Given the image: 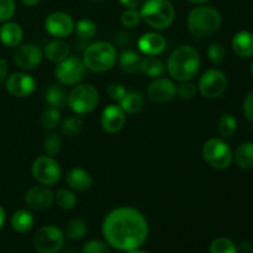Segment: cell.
Returning <instances> with one entry per match:
<instances>
[{
  "label": "cell",
  "instance_id": "obj_1",
  "mask_svg": "<svg viewBox=\"0 0 253 253\" xmlns=\"http://www.w3.org/2000/svg\"><path fill=\"white\" fill-rule=\"evenodd\" d=\"M101 234L109 246L128 252L143 246L150 234V225L145 215L136 208L119 207L105 215Z\"/></svg>",
  "mask_w": 253,
  "mask_h": 253
},
{
  "label": "cell",
  "instance_id": "obj_2",
  "mask_svg": "<svg viewBox=\"0 0 253 253\" xmlns=\"http://www.w3.org/2000/svg\"><path fill=\"white\" fill-rule=\"evenodd\" d=\"M200 63L202 61L199 52L190 44H182L168 57L166 69L174 81H193L199 73Z\"/></svg>",
  "mask_w": 253,
  "mask_h": 253
},
{
  "label": "cell",
  "instance_id": "obj_3",
  "mask_svg": "<svg viewBox=\"0 0 253 253\" xmlns=\"http://www.w3.org/2000/svg\"><path fill=\"white\" fill-rule=\"evenodd\" d=\"M222 24V16L212 6L198 5L190 10L187 17V27L195 37H207L215 34Z\"/></svg>",
  "mask_w": 253,
  "mask_h": 253
},
{
  "label": "cell",
  "instance_id": "obj_4",
  "mask_svg": "<svg viewBox=\"0 0 253 253\" xmlns=\"http://www.w3.org/2000/svg\"><path fill=\"white\" fill-rule=\"evenodd\" d=\"M118 57V51L111 42L96 41L84 49L82 61L89 71L94 73H104L115 66Z\"/></svg>",
  "mask_w": 253,
  "mask_h": 253
},
{
  "label": "cell",
  "instance_id": "obj_5",
  "mask_svg": "<svg viewBox=\"0 0 253 253\" xmlns=\"http://www.w3.org/2000/svg\"><path fill=\"white\" fill-rule=\"evenodd\" d=\"M141 19L156 31L170 27L175 17L174 6L169 0H146L141 4Z\"/></svg>",
  "mask_w": 253,
  "mask_h": 253
},
{
  "label": "cell",
  "instance_id": "obj_6",
  "mask_svg": "<svg viewBox=\"0 0 253 253\" xmlns=\"http://www.w3.org/2000/svg\"><path fill=\"white\" fill-rule=\"evenodd\" d=\"M99 91L91 84H77L68 93V104L76 115L82 116L90 114L99 104Z\"/></svg>",
  "mask_w": 253,
  "mask_h": 253
},
{
  "label": "cell",
  "instance_id": "obj_7",
  "mask_svg": "<svg viewBox=\"0 0 253 253\" xmlns=\"http://www.w3.org/2000/svg\"><path fill=\"white\" fill-rule=\"evenodd\" d=\"M205 162L215 169H227L234 162V153L225 140L214 137L204 143L202 150Z\"/></svg>",
  "mask_w": 253,
  "mask_h": 253
},
{
  "label": "cell",
  "instance_id": "obj_8",
  "mask_svg": "<svg viewBox=\"0 0 253 253\" xmlns=\"http://www.w3.org/2000/svg\"><path fill=\"white\" fill-rule=\"evenodd\" d=\"M31 173L39 184L52 187L61 180L62 168L54 157L44 155L40 156L32 162Z\"/></svg>",
  "mask_w": 253,
  "mask_h": 253
},
{
  "label": "cell",
  "instance_id": "obj_9",
  "mask_svg": "<svg viewBox=\"0 0 253 253\" xmlns=\"http://www.w3.org/2000/svg\"><path fill=\"white\" fill-rule=\"evenodd\" d=\"M64 232L54 225L40 227L34 236V247L37 253H58L64 246Z\"/></svg>",
  "mask_w": 253,
  "mask_h": 253
},
{
  "label": "cell",
  "instance_id": "obj_10",
  "mask_svg": "<svg viewBox=\"0 0 253 253\" xmlns=\"http://www.w3.org/2000/svg\"><path fill=\"white\" fill-rule=\"evenodd\" d=\"M85 71L86 68L82 58L68 56L66 59L57 63L54 68V77L62 85L73 86L83 81Z\"/></svg>",
  "mask_w": 253,
  "mask_h": 253
},
{
  "label": "cell",
  "instance_id": "obj_11",
  "mask_svg": "<svg viewBox=\"0 0 253 253\" xmlns=\"http://www.w3.org/2000/svg\"><path fill=\"white\" fill-rule=\"evenodd\" d=\"M227 88V77L221 69L211 68L205 71L198 82V90L207 99H216Z\"/></svg>",
  "mask_w": 253,
  "mask_h": 253
},
{
  "label": "cell",
  "instance_id": "obj_12",
  "mask_svg": "<svg viewBox=\"0 0 253 253\" xmlns=\"http://www.w3.org/2000/svg\"><path fill=\"white\" fill-rule=\"evenodd\" d=\"M14 63L22 71H32L41 64L43 51L36 43H20L14 52Z\"/></svg>",
  "mask_w": 253,
  "mask_h": 253
},
{
  "label": "cell",
  "instance_id": "obj_13",
  "mask_svg": "<svg viewBox=\"0 0 253 253\" xmlns=\"http://www.w3.org/2000/svg\"><path fill=\"white\" fill-rule=\"evenodd\" d=\"M73 17L64 11L51 12L44 19V30L54 39H66L74 31Z\"/></svg>",
  "mask_w": 253,
  "mask_h": 253
},
{
  "label": "cell",
  "instance_id": "obj_14",
  "mask_svg": "<svg viewBox=\"0 0 253 253\" xmlns=\"http://www.w3.org/2000/svg\"><path fill=\"white\" fill-rule=\"evenodd\" d=\"M147 96L152 103L162 105L172 101L177 96V85L174 82L166 77H158L150 83Z\"/></svg>",
  "mask_w": 253,
  "mask_h": 253
},
{
  "label": "cell",
  "instance_id": "obj_15",
  "mask_svg": "<svg viewBox=\"0 0 253 253\" xmlns=\"http://www.w3.org/2000/svg\"><path fill=\"white\" fill-rule=\"evenodd\" d=\"M6 90L15 98H26L36 90V79L25 72H16L6 78Z\"/></svg>",
  "mask_w": 253,
  "mask_h": 253
},
{
  "label": "cell",
  "instance_id": "obj_16",
  "mask_svg": "<svg viewBox=\"0 0 253 253\" xmlns=\"http://www.w3.org/2000/svg\"><path fill=\"white\" fill-rule=\"evenodd\" d=\"M24 200L30 209L44 211L54 203V193L46 185H34L25 193Z\"/></svg>",
  "mask_w": 253,
  "mask_h": 253
},
{
  "label": "cell",
  "instance_id": "obj_17",
  "mask_svg": "<svg viewBox=\"0 0 253 253\" xmlns=\"http://www.w3.org/2000/svg\"><path fill=\"white\" fill-rule=\"evenodd\" d=\"M126 123V113L120 105L110 104L101 113V127L108 133H118L124 128Z\"/></svg>",
  "mask_w": 253,
  "mask_h": 253
},
{
  "label": "cell",
  "instance_id": "obj_18",
  "mask_svg": "<svg viewBox=\"0 0 253 253\" xmlns=\"http://www.w3.org/2000/svg\"><path fill=\"white\" fill-rule=\"evenodd\" d=\"M166 46H167V41L163 35L155 31L146 32L137 41L138 49L145 56H158L165 51Z\"/></svg>",
  "mask_w": 253,
  "mask_h": 253
},
{
  "label": "cell",
  "instance_id": "obj_19",
  "mask_svg": "<svg viewBox=\"0 0 253 253\" xmlns=\"http://www.w3.org/2000/svg\"><path fill=\"white\" fill-rule=\"evenodd\" d=\"M66 183L73 192L83 193L93 187L94 179L88 170L82 167H76L67 173Z\"/></svg>",
  "mask_w": 253,
  "mask_h": 253
},
{
  "label": "cell",
  "instance_id": "obj_20",
  "mask_svg": "<svg viewBox=\"0 0 253 253\" xmlns=\"http://www.w3.org/2000/svg\"><path fill=\"white\" fill-rule=\"evenodd\" d=\"M24 30L17 22L6 21L0 27V42L9 48H14L21 43Z\"/></svg>",
  "mask_w": 253,
  "mask_h": 253
},
{
  "label": "cell",
  "instance_id": "obj_21",
  "mask_svg": "<svg viewBox=\"0 0 253 253\" xmlns=\"http://www.w3.org/2000/svg\"><path fill=\"white\" fill-rule=\"evenodd\" d=\"M231 46L237 56L250 58L253 56V34L247 30L236 32L232 37Z\"/></svg>",
  "mask_w": 253,
  "mask_h": 253
},
{
  "label": "cell",
  "instance_id": "obj_22",
  "mask_svg": "<svg viewBox=\"0 0 253 253\" xmlns=\"http://www.w3.org/2000/svg\"><path fill=\"white\" fill-rule=\"evenodd\" d=\"M42 51H43V57H46L49 62L59 63L69 56L71 48L63 39H54L49 41Z\"/></svg>",
  "mask_w": 253,
  "mask_h": 253
},
{
  "label": "cell",
  "instance_id": "obj_23",
  "mask_svg": "<svg viewBox=\"0 0 253 253\" xmlns=\"http://www.w3.org/2000/svg\"><path fill=\"white\" fill-rule=\"evenodd\" d=\"M44 100L47 101V104L51 108H56L59 110V109H63L68 104V93L59 84H52L46 89Z\"/></svg>",
  "mask_w": 253,
  "mask_h": 253
},
{
  "label": "cell",
  "instance_id": "obj_24",
  "mask_svg": "<svg viewBox=\"0 0 253 253\" xmlns=\"http://www.w3.org/2000/svg\"><path fill=\"white\" fill-rule=\"evenodd\" d=\"M10 224L15 231L19 232V234H25L34 227L35 217L30 210L20 209L12 214Z\"/></svg>",
  "mask_w": 253,
  "mask_h": 253
},
{
  "label": "cell",
  "instance_id": "obj_25",
  "mask_svg": "<svg viewBox=\"0 0 253 253\" xmlns=\"http://www.w3.org/2000/svg\"><path fill=\"white\" fill-rule=\"evenodd\" d=\"M140 72L148 78H158L166 73V64L157 56H146L141 62Z\"/></svg>",
  "mask_w": 253,
  "mask_h": 253
},
{
  "label": "cell",
  "instance_id": "obj_26",
  "mask_svg": "<svg viewBox=\"0 0 253 253\" xmlns=\"http://www.w3.org/2000/svg\"><path fill=\"white\" fill-rule=\"evenodd\" d=\"M119 64H120L121 69L127 74H136L140 72L141 69V58L140 54L132 49H126L124 51L120 56L118 57Z\"/></svg>",
  "mask_w": 253,
  "mask_h": 253
},
{
  "label": "cell",
  "instance_id": "obj_27",
  "mask_svg": "<svg viewBox=\"0 0 253 253\" xmlns=\"http://www.w3.org/2000/svg\"><path fill=\"white\" fill-rule=\"evenodd\" d=\"M143 104L145 99L138 90H127L124 98L119 101V105L126 114L138 113L143 108Z\"/></svg>",
  "mask_w": 253,
  "mask_h": 253
},
{
  "label": "cell",
  "instance_id": "obj_28",
  "mask_svg": "<svg viewBox=\"0 0 253 253\" xmlns=\"http://www.w3.org/2000/svg\"><path fill=\"white\" fill-rule=\"evenodd\" d=\"M234 161L241 169L253 168V142L241 143L235 152Z\"/></svg>",
  "mask_w": 253,
  "mask_h": 253
},
{
  "label": "cell",
  "instance_id": "obj_29",
  "mask_svg": "<svg viewBox=\"0 0 253 253\" xmlns=\"http://www.w3.org/2000/svg\"><path fill=\"white\" fill-rule=\"evenodd\" d=\"M88 227L84 220L82 219H72L64 229V236L71 241H78L82 240L86 235Z\"/></svg>",
  "mask_w": 253,
  "mask_h": 253
},
{
  "label": "cell",
  "instance_id": "obj_30",
  "mask_svg": "<svg viewBox=\"0 0 253 253\" xmlns=\"http://www.w3.org/2000/svg\"><path fill=\"white\" fill-rule=\"evenodd\" d=\"M61 111L56 108H47L40 118V124L46 131H54L61 124Z\"/></svg>",
  "mask_w": 253,
  "mask_h": 253
},
{
  "label": "cell",
  "instance_id": "obj_31",
  "mask_svg": "<svg viewBox=\"0 0 253 253\" xmlns=\"http://www.w3.org/2000/svg\"><path fill=\"white\" fill-rule=\"evenodd\" d=\"M54 203L62 210H72L77 205V195L69 188H62L54 193Z\"/></svg>",
  "mask_w": 253,
  "mask_h": 253
},
{
  "label": "cell",
  "instance_id": "obj_32",
  "mask_svg": "<svg viewBox=\"0 0 253 253\" xmlns=\"http://www.w3.org/2000/svg\"><path fill=\"white\" fill-rule=\"evenodd\" d=\"M59 127H61V132L64 136H67V137H74L83 128V120L78 115L68 116L63 121H61Z\"/></svg>",
  "mask_w": 253,
  "mask_h": 253
},
{
  "label": "cell",
  "instance_id": "obj_33",
  "mask_svg": "<svg viewBox=\"0 0 253 253\" xmlns=\"http://www.w3.org/2000/svg\"><path fill=\"white\" fill-rule=\"evenodd\" d=\"M237 128V120L232 114H224L217 121V131L222 138L231 137Z\"/></svg>",
  "mask_w": 253,
  "mask_h": 253
},
{
  "label": "cell",
  "instance_id": "obj_34",
  "mask_svg": "<svg viewBox=\"0 0 253 253\" xmlns=\"http://www.w3.org/2000/svg\"><path fill=\"white\" fill-rule=\"evenodd\" d=\"M74 32L81 39L90 40L98 32V26H96V24L93 20L85 17V19H81L77 21V24L74 25Z\"/></svg>",
  "mask_w": 253,
  "mask_h": 253
},
{
  "label": "cell",
  "instance_id": "obj_35",
  "mask_svg": "<svg viewBox=\"0 0 253 253\" xmlns=\"http://www.w3.org/2000/svg\"><path fill=\"white\" fill-rule=\"evenodd\" d=\"M62 146H63V141L59 133L54 132V131H49V133H47L43 138V151L46 152V155L48 156H57L62 150Z\"/></svg>",
  "mask_w": 253,
  "mask_h": 253
},
{
  "label": "cell",
  "instance_id": "obj_36",
  "mask_svg": "<svg viewBox=\"0 0 253 253\" xmlns=\"http://www.w3.org/2000/svg\"><path fill=\"white\" fill-rule=\"evenodd\" d=\"M210 253H239L237 246L227 237H217L210 245Z\"/></svg>",
  "mask_w": 253,
  "mask_h": 253
},
{
  "label": "cell",
  "instance_id": "obj_37",
  "mask_svg": "<svg viewBox=\"0 0 253 253\" xmlns=\"http://www.w3.org/2000/svg\"><path fill=\"white\" fill-rule=\"evenodd\" d=\"M208 58L210 59L212 64L215 66H220V64L224 62L225 57H226V49L219 42H214V43L210 44L207 49Z\"/></svg>",
  "mask_w": 253,
  "mask_h": 253
},
{
  "label": "cell",
  "instance_id": "obj_38",
  "mask_svg": "<svg viewBox=\"0 0 253 253\" xmlns=\"http://www.w3.org/2000/svg\"><path fill=\"white\" fill-rule=\"evenodd\" d=\"M198 85L192 83V81L180 82L179 85H177V95L183 100H192L198 94Z\"/></svg>",
  "mask_w": 253,
  "mask_h": 253
},
{
  "label": "cell",
  "instance_id": "obj_39",
  "mask_svg": "<svg viewBox=\"0 0 253 253\" xmlns=\"http://www.w3.org/2000/svg\"><path fill=\"white\" fill-rule=\"evenodd\" d=\"M141 14L137 9H126L124 10L120 16V21L124 27L132 29L141 22Z\"/></svg>",
  "mask_w": 253,
  "mask_h": 253
},
{
  "label": "cell",
  "instance_id": "obj_40",
  "mask_svg": "<svg viewBox=\"0 0 253 253\" xmlns=\"http://www.w3.org/2000/svg\"><path fill=\"white\" fill-rule=\"evenodd\" d=\"M111 247L103 240H90L85 242L82 249V253H111Z\"/></svg>",
  "mask_w": 253,
  "mask_h": 253
},
{
  "label": "cell",
  "instance_id": "obj_41",
  "mask_svg": "<svg viewBox=\"0 0 253 253\" xmlns=\"http://www.w3.org/2000/svg\"><path fill=\"white\" fill-rule=\"evenodd\" d=\"M16 10L14 0H0V22H6L12 19Z\"/></svg>",
  "mask_w": 253,
  "mask_h": 253
},
{
  "label": "cell",
  "instance_id": "obj_42",
  "mask_svg": "<svg viewBox=\"0 0 253 253\" xmlns=\"http://www.w3.org/2000/svg\"><path fill=\"white\" fill-rule=\"evenodd\" d=\"M126 91L127 90H126L125 85L123 83H119V82H114V83L109 84L108 89H106L109 98L114 101H120L126 94Z\"/></svg>",
  "mask_w": 253,
  "mask_h": 253
},
{
  "label": "cell",
  "instance_id": "obj_43",
  "mask_svg": "<svg viewBox=\"0 0 253 253\" xmlns=\"http://www.w3.org/2000/svg\"><path fill=\"white\" fill-rule=\"evenodd\" d=\"M244 114L249 121L253 123V90L247 94L244 101Z\"/></svg>",
  "mask_w": 253,
  "mask_h": 253
},
{
  "label": "cell",
  "instance_id": "obj_44",
  "mask_svg": "<svg viewBox=\"0 0 253 253\" xmlns=\"http://www.w3.org/2000/svg\"><path fill=\"white\" fill-rule=\"evenodd\" d=\"M7 73H9V64L5 59L0 58V84L6 81Z\"/></svg>",
  "mask_w": 253,
  "mask_h": 253
},
{
  "label": "cell",
  "instance_id": "obj_45",
  "mask_svg": "<svg viewBox=\"0 0 253 253\" xmlns=\"http://www.w3.org/2000/svg\"><path fill=\"white\" fill-rule=\"evenodd\" d=\"M121 2V5L126 7V9H137L138 6H141L142 4V0H119Z\"/></svg>",
  "mask_w": 253,
  "mask_h": 253
},
{
  "label": "cell",
  "instance_id": "obj_46",
  "mask_svg": "<svg viewBox=\"0 0 253 253\" xmlns=\"http://www.w3.org/2000/svg\"><path fill=\"white\" fill-rule=\"evenodd\" d=\"M237 250H239L241 253H251L252 250H253V246L251 242L249 241H245L242 242L241 245H240V247H237Z\"/></svg>",
  "mask_w": 253,
  "mask_h": 253
},
{
  "label": "cell",
  "instance_id": "obj_47",
  "mask_svg": "<svg viewBox=\"0 0 253 253\" xmlns=\"http://www.w3.org/2000/svg\"><path fill=\"white\" fill-rule=\"evenodd\" d=\"M20 1L22 2V4L25 5V6H30V7H34L36 6L37 4H39L41 0H20Z\"/></svg>",
  "mask_w": 253,
  "mask_h": 253
},
{
  "label": "cell",
  "instance_id": "obj_48",
  "mask_svg": "<svg viewBox=\"0 0 253 253\" xmlns=\"http://www.w3.org/2000/svg\"><path fill=\"white\" fill-rule=\"evenodd\" d=\"M5 217H6V215H5V210H4V208L0 205V230H1L2 226H4Z\"/></svg>",
  "mask_w": 253,
  "mask_h": 253
},
{
  "label": "cell",
  "instance_id": "obj_49",
  "mask_svg": "<svg viewBox=\"0 0 253 253\" xmlns=\"http://www.w3.org/2000/svg\"><path fill=\"white\" fill-rule=\"evenodd\" d=\"M188 1H190L192 4H195V5H204L205 2H208L209 0H188Z\"/></svg>",
  "mask_w": 253,
  "mask_h": 253
},
{
  "label": "cell",
  "instance_id": "obj_50",
  "mask_svg": "<svg viewBox=\"0 0 253 253\" xmlns=\"http://www.w3.org/2000/svg\"><path fill=\"white\" fill-rule=\"evenodd\" d=\"M125 253H148V252L141 251V250L138 249V250H133V251H128V252H125Z\"/></svg>",
  "mask_w": 253,
  "mask_h": 253
},
{
  "label": "cell",
  "instance_id": "obj_51",
  "mask_svg": "<svg viewBox=\"0 0 253 253\" xmlns=\"http://www.w3.org/2000/svg\"><path fill=\"white\" fill-rule=\"evenodd\" d=\"M64 253H78V252H76V251H73V250H68V251H66Z\"/></svg>",
  "mask_w": 253,
  "mask_h": 253
},
{
  "label": "cell",
  "instance_id": "obj_52",
  "mask_svg": "<svg viewBox=\"0 0 253 253\" xmlns=\"http://www.w3.org/2000/svg\"><path fill=\"white\" fill-rule=\"evenodd\" d=\"M250 69H251V74H252V77H253V61H252V63H251V67H250Z\"/></svg>",
  "mask_w": 253,
  "mask_h": 253
},
{
  "label": "cell",
  "instance_id": "obj_53",
  "mask_svg": "<svg viewBox=\"0 0 253 253\" xmlns=\"http://www.w3.org/2000/svg\"><path fill=\"white\" fill-rule=\"evenodd\" d=\"M91 1H104V0H91Z\"/></svg>",
  "mask_w": 253,
  "mask_h": 253
}]
</instances>
